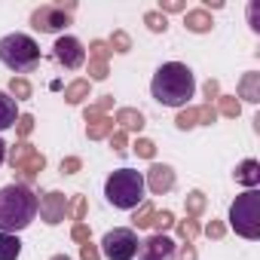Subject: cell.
<instances>
[{
  "instance_id": "obj_1",
  "label": "cell",
  "mask_w": 260,
  "mask_h": 260,
  "mask_svg": "<svg viewBox=\"0 0 260 260\" xmlns=\"http://www.w3.org/2000/svg\"><path fill=\"white\" fill-rule=\"evenodd\" d=\"M196 92V80L193 71L181 61H166L159 64V71L153 74L150 83V95L153 101H159L162 107H184Z\"/></svg>"
},
{
  "instance_id": "obj_2",
  "label": "cell",
  "mask_w": 260,
  "mask_h": 260,
  "mask_svg": "<svg viewBox=\"0 0 260 260\" xmlns=\"http://www.w3.org/2000/svg\"><path fill=\"white\" fill-rule=\"evenodd\" d=\"M37 193L25 184H7L0 187V233H19L25 226H31V220L37 217Z\"/></svg>"
},
{
  "instance_id": "obj_3",
  "label": "cell",
  "mask_w": 260,
  "mask_h": 260,
  "mask_svg": "<svg viewBox=\"0 0 260 260\" xmlns=\"http://www.w3.org/2000/svg\"><path fill=\"white\" fill-rule=\"evenodd\" d=\"M144 175L135 172V169H116L110 172V178L104 181V196L113 208H138L144 202Z\"/></svg>"
},
{
  "instance_id": "obj_4",
  "label": "cell",
  "mask_w": 260,
  "mask_h": 260,
  "mask_svg": "<svg viewBox=\"0 0 260 260\" xmlns=\"http://www.w3.org/2000/svg\"><path fill=\"white\" fill-rule=\"evenodd\" d=\"M0 61L13 74H28L40 64V46L28 34H7L0 40Z\"/></svg>"
},
{
  "instance_id": "obj_5",
  "label": "cell",
  "mask_w": 260,
  "mask_h": 260,
  "mask_svg": "<svg viewBox=\"0 0 260 260\" xmlns=\"http://www.w3.org/2000/svg\"><path fill=\"white\" fill-rule=\"evenodd\" d=\"M230 226L242 239H251V242L260 239V193L257 190H245L242 196H236V202L230 205Z\"/></svg>"
},
{
  "instance_id": "obj_6",
  "label": "cell",
  "mask_w": 260,
  "mask_h": 260,
  "mask_svg": "<svg viewBox=\"0 0 260 260\" xmlns=\"http://www.w3.org/2000/svg\"><path fill=\"white\" fill-rule=\"evenodd\" d=\"M7 159H10V166H13L19 184H25V187H28L31 181H37L40 172L46 169V156H43L34 144H28V141H19V144L7 147Z\"/></svg>"
},
{
  "instance_id": "obj_7",
  "label": "cell",
  "mask_w": 260,
  "mask_h": 260,
  "mask_svg": "<svg viewBox=\"0 0 260 260\" xmlns=\"http://www.w3.org/2000/svg\"><path fill=\"white\" fill-rule=\"evenodd\" d=\"M77 4H43L31 13V28L40 34H58L71 25Z\"/></svg>"
},
{
  "instance_id": "obj_8",
  "label": "cell",
  "mask_w": 260,
  "mask_h": 260,
  "mask_svg": "<svg viewBox=\"0 0 260 260\" xmlns=\"http://www.w3.org/2000/svg\"><path fill=\"white\" fill-rule=\"evenodd\" d=\"M138 236H135V230H128V226H116V230H110V233H104V239H101V254L107 257V260H132L135 254H138Z\"/></svg>"
},
{
  "instance_id": "obj_9",
  "label": "cell",
  "mask_w": 260,
  "mask_h": 260,
  "mask_svg": "<svg viewBox=\"0 0 260 260\" xmlns=\"http://www.w3.org/2000/svg\"><path fill=\"white\" fill-rule=\"evenodd\" d=\"M52 52H55V61H58L61 68H68V71H77V68L86 64V49H83V43H80L77 37H71V34L58 37L55 46H52Z\"/></svg>"
},
{
  "instance_id": "obj_10",
  "label": "cell",
  "mask_w": 260,
  "mask_h": 260,
  "mask_svg": "<svg viewBox=\"0 0 260 260\" xmlns=\"http://www.w3.org/2000/svg\"><path fill=\"white\" fill-rule=\"evenodd\" d=\"M37 211H40L43 223L58 226V223L68 217V196H64V193H58V190H49V193H43V199H40Z\"/></svg>"
},
{
  "instance_id": "obj_11",
  "label": "cell",
  "mask_w": 260,
  "mask_h": 260,
  "mask_svg": "<svg viewBox=\"0 0 260 260\" xmlns=\"http://www.w3.org/2000/svg\"><path fill=\"white\" fill-rule=\"evenodd\" d=\"M144 187H147L153 196L169 193V190L175 187V169L166 166V162H153V166L147 169V175H144Z\"/></svg>"
},
{
  "instance_id": "obj_12",
  "label": "cell",
  "mask_w": 260,
  "mask_h": 260,
  "mask_svg": "<svg viewBox=\"0 0 260 260\" xmlns=\"http://www.w3.org/2000/svg\"><path fill=\"white\" fill-rule=\"evenodd\" d=\"M141 260H175V242L166 233H153L141 242Z\"/></svg>"
},
{
  "instance_id": "obj_13",
  "label": "cell",
  "mask_w": 260,
  "mask_h": 260,
  "mask_svg": "<svg viewBox=\"0 0 260 260\" xmlns=\"http://www.w3.org/2000/svg\"><path fill=\"white\" fill-rule=\"evenodd\" d=\"M113 122L119 125V132H132V135H141V128L147 125L144 122V113L141 110H135V107H119L116 110V116H113Z\"/></svg>"
},
{
  "instance_id": "obj_14",
  "label": "cell",
  "mask_w": 260,
  "mask_h": 260,
  "mask_svg": "<svg viewBox=\"0 0 260 260\" xmlns=\"http://www.w3.org/2000/svg\"><path fill=\"white\" fill-rule=\"evenodd\" d=\"M233 178H236V184H242L248 190H257V184H260V162L257 159H242L236 166Z\"/></svg>"
},
{
  "instance_id": "obj_15",
  "label": "cell",
  "mask_w": 260,
  "mask_h": 260,
  "mask_svg": "<svg viewBox=\"0 0 260 260\" xmlns=\"http://www.w3.org/2000/svg\"><path fill=\"white\" fill-rule=\"evenodd\" d=\"M239 98L248 101V104H260V74L257 71L242 74V80H239Z\"/></svg>"
},
{
  "instance_id": "obj_16",
  "label": "cell",
  "mask_w": 260,
  "mask_h": 260,
  "mask_svg": "<svg viewBox=\"0 0 260 260\" xmlns=\"http://www.w3.org/2000/svg\"><path fill=\"white\" fill-rule=\"evenodd\" d=\"M184 28L193 31V34H208V31L214 28L211 13H205V10H187V13H184Z\"/></svg>"
},
{
  "instance_id": "obj_17",
  "label": "cell",
  "mask_w": 260,
  "mask_h": 260,
  "mask_svg": "<svg viewBox=\"0 0 260 260\" xmlns=\"http://www.w3.org/2000/svg\"><path fill=\"white\" fill-rule=\"evenodd\" d=\"M113 132H116L113 116H101V119H95V122L86 125V138H89V141H104V138H110Z\"/></svg>"
},
{
  "instance_id": "obj_18",
  "label": "cell",
  "mask_w": 260,
  "mask_h": 260,
  "mask_svg": "<svg viewBox=\"0 0 260 260\" xmlns=\"http://www.w3.org/2000/svg\"><path fill=\"white\" fill-rule=\"evenodd\" d=\"M16 119H19L16 98H10V92H0V132H4V128H13Z\"/></svg>"
},
{
  "instance_id": "obj_19",
  "label": "cell",
  "mask_w": 260,
  "mask_h": 260,
  "mask_svg": "<svg viewBox=\"0 0 260 260\" xmlns=\"http://www.w3.org/2000/svg\"><path fill=\"white\" fill-rule=\"evenodd\" d=\"M89 92H92V83L89 80H74V83L64 86V101L68 104H83L89 98Z\"/></svg>"
},
{
  "instance_id": "obj_20",
  "label": "cell",
  "mask_w": 260,
  "mask_h": 260,
  "mask_svg": "<svg viewBox=\"0 0 260 260\" xmlns=\"http://www.w3.org/2000/svg\"><path fill=\"white\" fill-rule=\"evenodd\" d=\"M22 254V242L13 233H0V260H19Z\"/></svg>"
},
{
  "instance_id": "obj_21",
  "label": "cell",
  "mask_w": 260,
  "mask_h": 260,
  "mask_svg": "<svg viewBox=\"0 0 260 260\" xmlns=\"http://www.w3.org/2000/svg\"><path fill=\"white\" fill-rule=\"evenodd\" d=\"M205 205H208V199H205L202 190H190L187 199H184V211H187V217H193V220L205 211Z\"/></svg>"
},
{
  "instance_id": "obj_22",
  "label": "cell",
  "mask_w": 260,
  "mask_h": 260,
  "mask_svg": "<svg viewBox=\"0 0 260 260\" xmlns=\"http://www.w3.org/2000/svg\"><path fill=\"white\" fill-rule=\"evenodd\" d=\"M153 214H156V208H153L150 202H141V205L135 208V214H132V226H135V230H147V226L153 223Z\"/></svg>"
},
{
  "instance_id": "obj_23",
  "label": "cell",
  "mask_w": 260,
  "mask_h": 260,
  "mask_svg": "<svg viewBox=\"0 0 260 260\" xmlns=\"http://www.w3.org/2000/svg\"><path fill=\"white\" fill-rule=\"evenodd\" d=\"M214 110H217V113H223V116H230V119H236V116L242 113V101H239V98H233V95H220Z\"/></svg>"
},
{
  "instance_id": "obj_24",
  "label": "cell",
  "mask_w": 260,
  "mask_h": 260,
  "mask_svg": "<svg viewBox=\"0 0 260 260\" xmlns=\"http://www.w3.org/2000/svg\"><path fill=\"white\" fill-rule=\"evenodd\" d=\"M175 226H178V236L184 239V242H193L199 233H202V226H199V220H193V217H184V220H175Z\"/></svg>"
},
{
  "instance_id": "obj_25",
  "label": "cell",
  "mask_w": 260,
  "mask_h": 260,
  "mask_svg": "<svg viewBox=\"0 0 260 260\" xmlns=\"http://www.w3.org/2000/svg\"><path fill=\"white\" fill-rule=\"evenodd\" d=\"M107 46H110V52L125 55L128 49H132V37H128L125 31H113V34H110V40H107Z\"/></svg>"
},
{
  "instance_id": "obj_26",
  "label": "cell",
  "mask_w": 260,
  "mask_h": 260,
  "mask_svg": "<svg viewBox=\"0 0 260 260\" xmlns=\"http://www.w3.org/2000/svg\"><path fill=\"white\" fill-rule=\"evenodd\" d=\"M175 125L181 128V132H190V128H196V125H199V113H196V107L181 110V113L175 116Z\"/></svg>"
},
{
  "instance_id": "obj_27",
  "label": "cell",
  "mask_w": 260,
  "mask_h": 260,
  "mask_svg": "<svg viewBox=\"0 0 260 260\" xmlns=\"http://www.w3.org/2000/svg\"><path fill=\"white\" fill-rule=\"evenodd\" d=\"M144 25H147L153 34H166V31H169V19H166L162 13H156V10L144 13Z\"/></svg>"
},
{
  "instance_id": "obj_28",
  "label": "cell",
  "mask_w": 260,
  "mask_h": 260,
  "mask_svg": "<svg viewBox=\"0 0 260 260\" xmlns=\"http://www.w3.org/2000/svg\"><path fill=\"white\" fill-rule=\"evenodd\" d=\"M10 98H16V101L31 98V83H28L25 77H13V80H10Z\"/></svg>"
},
{
  "instance_id": "obj_29",
  "label": "cell",
  "mask_w": 260,
  "mask_h": 260,
  "mask_svg": "<svg viewBox=\"0 0 260 260\" xmlns=\"http://www.w3.org/2000/svg\"><path fill=\"white\" fill-rule=\"evenodd\" d=\"M113 52H110V46H107V40H92L89 43V58L92 61H107Z\"/></svg>"
},
{
  "instance_id": "obj_30",
  "label": "cell",
  "mask_w": 260,
  "mask_h": 260,
  "mask_svg": "<svg viewBox=\"0 0 260 260\" xmlns=\"http://www.w3.org/2000/svg\"><path fill=\"white\" fill-rule=\"evenodd\" d=\"M86 211H89V205H86V196H74L71 202H68V214L80 223V220H86Z\"/></svg>"
},
{
  "instance_id": "obj_31",
  "label": "cell",
  "mask_w": 260,
  "mask_h": 260,
  "mask_svg": "<svg viewBox=\"0 0 260 260\" xmlns=\"http://www.w3.org/2000/svg\"><path fill=\"white\" fill-rule=\"evenodd\" d=\"M156 233H166V230H172L175 226V214L169 211V208H162V211H156L153 214V223H150Z\"/></svg>"
},
{
  "instance_id": "obj_32",
  "label": "cell",
  "mask_w": 260,
  "mask_h": 260,
  "mask_svg": "<svg viewBox=\"0 0 260 260\" xmlns=\"http://www.w3.org/2000/svg\"><path fill=\"white\" fill-rule=\"evenodd\" d=\"M34 132V116L31 113H19V119H16V135L19 138H28Z\"/></svg>"
},
{
  "instance_id": "obj_33",
  "label": "cell",
  "mask_w": 260,
  "mask_h": 260,
  "mask_svg": "<svg viewBox=\"0 0 260 260\" xmlns=\"http://www.w3.org/2000/svg\"><path fill=\"white\" fill-rule=\"evenodd\" d=\"M132 150H135V153H138L141 159H153V156H156V144H153L150 138H138Z\"/></svg>"
},
{
  "instance_id": "obj_34",
  "label": "cell",
  "mask_w": 260,
  "mask_h": 260,
  "mask_svg": "<svg viewBox=\"0 0 260 260\" xmlns=\"http://www.w3.org/2000/svg\"><path fill=\"white\" fill-rule=\"evenodd\" d=\"M107 74H110L107 61H92V58H89V83H95V80H107Z\"/></svg>"
},
{
  "instance_id": "obj_35",
  "label": "cell",
  "mask_w": 260,
  "mask_h": 260,
  "mask_svg": "<svg viewBox=\"0 0 260 260\" xmlns=\"http://www.w3.org/2000/svg\"><path fill=\"white\" fill-rule=\"evenodd\" d=\"M107 141H110V150H113V153H125V150H128V135L119 132V128H116V132H113Z\"/></svg>"
},
{
  "instance_id": "obj_36",
  "label": "cell",
  "mask_w": 260,
  "mask_h": 260,
  "mask_svg": "<svg viewBox=\"0 0 260 260\" xmlns=\"http://www.w3.org/2000/svg\"><path fill=\"white\" fill-rule=\"evenodd\" d=\"M71 239L74 242H92V230H89V223L86 220H80V223H74V230H71Z\"/></svg>"
},
{
  "instance_id": "obj_37",
  "label": "cell",
  "mask_w": 260,
  "mask_h": 260,
  "mask_svg": "<svg viewBox=\"0 0 260 260\" xmlns=\"http://www.w3.org/2000/svg\"><path fill=\"white\" fill-rule=\"evenodd\" d=\"M196 113H199V125H211V122L217 119L214 104H202V107H196Z\"/></svg>"
},
{
  "instance_id": "obj_38",
  "label": "cell",
  "mask_w": 260,
  "mask_h": 260,
  "mask_svg": "<svg viewBox=\"0 0 260 260\" xmlns=\"http://www.w3.org/2000/svg\"><path fill=\"white\" fill-rule=\"evenodd\" d=\"M202 233H205V236H208V239H214V242H217V239H223V236H226V226H223V223H220V220H208V223H205V230H202Z\"/></svg>"
},
{
  "instance_id": "obj_39",
  "label": "cell",
  "mask_w": 260,
  "mask_h": 260,
  "mask_svg": "<svg viewBox=\"0 0 260 260\" xmlns=\"http://www.w3.org/2000/svg\"><path fill=\"white\" fill-rule=\"evenodd\" d=\"M187 10V4H184V0H159V10L156 13H184Z\"/></svg>"
},
{
  "instance_id": "obj_40",
  "label": "cell",
  "mask_w": 260,
  "mask_h": 260,
  "mask_svg": "<svg viewBox=\"0 0 260 260\" xmlns=\"http://www.w3.org/2000/svg\"><path fill=\"white\" fill-rule=\"evenodd\" d=\"M83 169V159L80 156H64L61 159V175H77Z\"/></svg>"
},
{
  "instance_id": "obj_41",
  "label": "cell",
  "mask_w": 260,
  "mask_h": 260,
  "mask_svg": "<svg viewBox=\"0 0 260 260\" xmlns=\"http://www.w3.org/2000/svg\"><path fill=\"white\" fill-rule=\"evenodd\" d=\"M80 260H101V251H98V245H92V242H83V245H80Z\"/></svg>"
},
{
  "instance_id": "obj_42",
  "label": "cell",
  "mask_w": 260,
  "mask_h": 260,
  "mask_svg": "<svg viewBox=\"0 0 260 260\" xmlns=\"http://www.w3.org/2000/svg\"><path fill=\"white\" fill-rule=\"evenodd\" d=\"M202 92H205V98H208L205 104H211V101H217V98H220V83H217V80H208V83L202 86Z\"/></svg>"
},
{
  "instance_id": "obj_43",
  "label": "cell",
  "mask_w": 260,
  "mask_h": 260,
  "mask_svg": "<svg viewBox=\"0 0 260 260\" xmlns=\"http://www.w3.org/2000/svg\"><path fill=\"white\" fill-rule=\"evenodd\" d=\"M257 13H260V4L254 0V4L248 7V22H251V31H260V19H257Z\"/></svg>"
},
{
  "instance_id": "obj_44",
  "label": "cell",
  "mask_w": 260,
  "mask_h": 260,
  "mask_svg": "<svg viewBox=\"0 0 260 260\" xmlns=\"http://www.w3.org/2000/svg\"><path fill=\"white\" fill-rule=\"evenodd\" d=\"M101 116H107V113H101L95 104H89V107H83V119L86 122H95V119H101Z\"/></svg>"
},
{
  "instance_id": "obj_45",
  "label": "cell",
  "mask_w": 260,
  "mask_h": 260,
  "mask_svg": "<svg viewBox=\"0 0 260 260\" xmlns=\"http://www.w3.org/2000/svg\"><path fill=\"white\" fill-rule=\"evenodd\" d=\"M178 260H199V254H196V248H193V242H187V245H181V254H178Z\"/></svg>"
},
{
  "instance_id": "obj_46",
  "label": "cell",
  "mask_w": 260,
  "mask_h": 260,
  "mask_svg": "<svg viewBox=\"0 0 260 260\" xmlns=\"http://www.w3.org/2000/svg\"><path fill=\"white\" fill-rule=\"evenodd\" d=\"M95 107H98V110H101V113H107V110H110V107H113V95H101V98H98V101H95Z\"/></svg>"
},
{
  "instance_id": "obj_47",
  "label": "cell",
  "mask_w": 260,
  "mask_h": 260,
  "mask_svg": "<svg viewBox=\"0 0 260 260\" xmlns=\"http://www.w3.org/2000/svg\"><path fill=\"white\" fill-rule=\"evenodd\" d=\"M220 7H223V4H220V0H205V7H202V10L208 13V10H220Z\"/></svg>"
},
{
  "instance_id": "obj_48",
  "label": "cell",
  "mask_w": 260,
  "mask_h": 260,
  "mask_svg": "<svg viewBox=\"0 0 260 260\" xmlns=\"http://www.w3.org/2000/svg\"><path fill=\"white\" fill-rule=\"evenodd\" d=\"M4 159H7V144H4V138H0V166H4Z\"/></svg>"
},
{
  "instance_id": "obj_49",
  "label": "cell",
  "mask_w": 260,
  "mask_h": 260,
  "mask_svg": "<svg viewBox=\"0 0 260 260\" xmlns=\"http://www.w3.org/2000/svg\"><path fill=\"white\" fill-rule=\"evenodd\" d=\"M49 260H71L68 254H55V257H49Z\"/></svg>"
}]
</instances>
